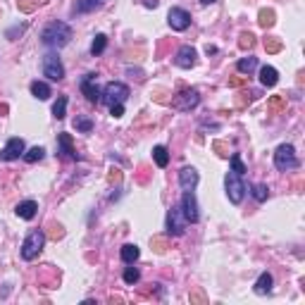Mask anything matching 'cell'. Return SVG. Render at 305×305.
<instances>
[{"label":"cell","mask_w":305,"mask_h":305,"mask_svg":"<svg viewBox=\"0 0 305 305\" xmlns=\"http://www.w3.org/2000/svg\"><path fill=\"white\" fill-rule=\"evenodd\" d=\"M41 41L48 48H65L72 41V26L65 22H50L43 31H41Z\"/></svg>","instance_id":"1"},{"label":"cell","mask_w":305,"mask_h":305,"mask_svg":"<svg viewBox=\"0 0 305 305\" xmlns=\"http://www.w3.org/2000/svg\"><path fill=\"white\" fill-rule=\"evenodd\" d=\"M43 246H46V232L34 229V232L24 238V243H22V258H24V260H34V258L41 255Z\"/></svg>","instance_id":"2"},{"label":"cell","mask_w":305,"mask_h":305,"mask_svg":"<svg viewBox=\"0 0 305 305\" xmlns=\"http://www.w3.org/2000/svg\"><path fill=\"white\" fill-rule=\"evenodd\" d=\"M274 164L279 172H288L298 167V158H296V148L291 143H282L274 150Z\"/></svg>","instance_id":"3"},{"label":"cell","mask_w":305,"mask_h":305,"mask_svg":"<svg viewBox=\"0 0 305 305\" xmlns=\"http://www.w3.org/2000/svg\"><path fill=\"white\" fill-rule=\"evenodd\" d=\"M200 105V95H198V91L193 89H184L179 91L177 95H172V108L174 110H181V112H188V110H193Z\"/></svg>","instance_id":"4"},{"label":"cell","mask_w":305,"mask_h":305,"mask_svg":"<svg viewBox=\"0 0 305 305\" xmlns=\"http://www.w3.org/2000/svg\"><path fill=\"white\" fill-rule=\"evenodd\" d=\"M224 186H227V196L232 200L234 205H238L243 196H246V184L241 181V177L236 174V172H229L227 177H224Z\"/></svg>","instance_id":"5"},{"label":"cell","mask_w":305,"mask_h":305,"mask_svg":"<svg viewBox=\"0 0 305 305\" xmlns=\"http://www.w3.org/2000/svg\"><path fill=\"white\" fill-rule=\"evenodd\" d=\"M186 217L181 212V205H172L169 212H167V234L169 236H181L186 232Z\"/></svg>","instance_id":"6"},{"label":"cell","mask_w":305,"mask_h":305,"mask_svg":"<svg viewBox=\"0 0 305 305\" xmlns=\"http://www.w3.org/2000/svg\"><path fill=\"white\" fill-rule=\"evenodd\" d=\"M43 74L50 79V81H60V79H65V67H62V62H60V57L55 53H48L43 57Z\"/></svg>","instance_id":"7"},{"label":"cell","mask_w":305,"mask_h":305,"mask_svg":"<svg viewBox=\"0 0 305 305\" xmlns=\"http://www.w3.org/2000/svg\"><path fill=\"white\" fill-rule=\"evenodd\" d=\"M103 95H105V103L108 105H115V103H124L126 98H129V86L126 84H119V81H110L105 91H103Z\"/></svg>","instance_id":"8"},{"label":"cell","mask_w":305,"mask_h":305,"mask_svg":"<svg viewBox=\"0 0 305 305\" xmlns=\"http://www.w3.org/2000/svg\"><path fill=\"white\" fill-rule=\"evenodd\" d=\"M181 212L186 217V222H191V224H196L198 219H200L198 200H196V196H193V191H184V196H181Z\"/></svg>","instance_id":"9"},{"label":"cell","mask_w":305,"mask_h":305,"mask_svg":"<svg viewBox=\"0 0 305 305\" xmlns=\"http://www.w3.org/2000/svg\"><path fill=\"white\" fill-rule=\"evenodd\" d=\"M167 22L174 31H186L191 26V15L184 10V7H172L169 15H167Z\"/></svg>","instance_id":"10"},{"label":"cell","mask_w":305,"mask_h":305,"mask_svg":"<svg viewBox=\"0 0 305 305\" xmlns=\"http://www.w3.org/2000/svg\"><path fill=\"white\" fill-rule=\"evenodd\" d=\"M24 155V141L19 139V136H15V139H10L7 143H5V148L0 150V158L5 162H12V160H19Z\"/></svg>","instance_id":"11"},{"label":"cell","mask_w":305,"mask_h":305,"mask_svg":"<svg viewBox=\"0 0 305 305\" xmlns=\"http://www.w3.org/2000/svg\"><path fill=\"white\" fill-rule=\"evenodd\" d=\"M196 48H191V46H181L179 50H177V57H174V62H177V67L181 70H191L193 65H196Z\"/></svg>","instance_id":"12"},{"label":"cell","mask_w":305,"mask_h":305,"mask_svg":"<svg viewBox=\"0 0 305 305\" xmlns=\"http://www.w3.org/2000/svg\"><path fill=\"white\" fill-rule=\"evenodd\" d=\"M57 145H60V158L62 160H79V155H76V150H74V143H72V136L70 134H57Z\"/></svg>","instance_id":"13"},{"label":"cell","mask_w":305,"mask_h":305,"mask_svg":"<svg viewBox=\"0 0 305 305\" xmlns=\"http://www.w3.org/2000/svg\"><path fill=\"white\" fill-rule=\"evenodd\" d=\"M81 93L86 95L89 103H100V91L95 86V74H86L81 79Z\"/></svg>","instance_id":"14"},{"label":"cell","mask_w":305,"mask_h":305,"mask_svg":"<svg viewBox=\"0 0 305 305\" xmlns=\"http://www.w3.org/2000/svg\"><path fill=\"white\" fill-rule=\"evenodd\" d=\"M198 181H200V177H198V172L193 167H184L179 172V184L184 191H193L198 186Z\"/></svg>","instance_id":"15"},{"label":"cell","mask_w":305,"mask_h":305,"mask_svg":"<svg viewBox=\"0 0 305 305\" xmlns=\"http://www.w3.org/2000/svg\"><path fill=\"white\" fill-rule=\"evenodd\" d=\"M15 212H17V217H22V219H34L38 212V203L36 200H22L17 208H15Z\"/></svg>","instance_id":"16"},{"label":"cell","mask_w":305,"mask_h":305,"mask_svg":"<svg viewBox=\"0 0 305 305\" xmlns=\"http://www.w3.org/2000/svg\"><path fill=\"white\" fill-rule=\"evenodd\" d=\"M272 284H274L272 274H269V272H262V274L258 277V282H255V286H253V291H255L258 296H267L269 291H272Z\"/></svg>","instance_id":"17"},{"label":"cell","mask_w":305,"mask_h":305,"mask_svg":"<svg viewBox=\"0 0 305 305\" xmlns=\"http://www.w3.org/2000/svg\"><path fill=\"white\" fill-rule=\"evenodd\" d=\"M277 81H279V72H277L274 67L265 65V67L260 70V84L267 86V89H272V86H277Z\"/></svg>","instance_id":"18"},{"label":"cell","mask_w":305,"mask_h":305,"mask_svg":"<svg viewBox=\"0 0 305 305\" xmlns=\"http://www.w3.org/2000/svg\"><path fill=\"white\" fill-rule=\"evenodd\" d=\"M119 255H122V260H124L126 265H134V262L139 260L141 251H139V246H136V243H126V246H122Z\"/></svg>","instance_id":"19"},{"label":"cell","mask_w":305,"mask_h":305,"mask_svg":"<svg viewBox=\"0 0 305 305\" xmlns=\"http://www.w3.org/2000/svg\"><path fill=\"white\" fill-rule=\"evenodd\" d=\"M274 22H277V15H274V10H272V7H262V10L258 12V24H260L262 29L274 26Z\"/></svg>","instance_id":"20"},{"label":"cell","mask_w":305,"mask_h":305,"mask_svg":"<svg viewBox=\"0 0 305 305\" xmlns=\"http://www.w3.org/2000/svg\"><path fill=\"white\" fill-rule=\"evenodd\" d=\"M31 95L38 100H48L50 98V86L46 81H31Z\"/></svg>","instance_id":"21"},{"label":"cell","mask_w":305,"mask_h":305,"mask_svg":"<svg viewBox=\"0 0 305 305\" xmlns=\"http://www.w3.org/2000/svg\"><path fill=\"white\" fill-rule=\"evenodd\" d=\"M103 5V0H79L76 5H74V12L76 15H84V12H93V10H98Z\"/></svg>","instance_id":"22"},{"label":"cell","mask_w":305,"mask_h":305,"mask_svg":"<svg viewBox=\"0 0 305 305\" xmlns=\"http://www.w3.org/2000/svg\"><path fill=\"white\" fill-rule=\"evenodd\" d=\"M153 160H155L158 167H167V164H169V153H167L164 145H155V148H153Z\"/></svg>","instance_id":"23"},{"label":"cell","mask_w":305,"mask_h":305,"mask_svg":"<svg viewBox=\"0 0 305 305\" xmlns=\"http://www.w3.org/2000/svg\"><path fill=\"white\" fill-rule=\"evenodd\" d=\"M236 67H238V72L241 74H251L253 70L258 67V57H251V55H248V57H241Z\"/></svg>","instance_id":"24"},{"label":"cell","mask_w":305,"mask_h":305,"mask_svg":"<svg viewBox=\"0 0 305 305\" xmlns=\"http://www.w3.org/2000/svg\"><path fill=\"white\" fill-rule=\"evenodd\" d=\"M282 48H284L282 38H277V36H267V38H265V50H267L269 55L282 53Z\"/></svg>","instance_id":"25"},{"label":"cell","mask_w":305,"mask_h":305,"mask_svg":"<svg viewBox=\"0 0 305 305\" xmlns=\"http://www.w3.org/2000/svg\"><path fill=\"white\" fill-rule=\"evenodd\" d=\"M105 48H108V36L98 34V36L93 38V43H91V55H100Z\"/></svg>","instance_id":"26"},{"label":"cell","mask_w":305,"mask_h":305,"mask_svg":"<svg viewBox=\"0 0 305 305\" xmlns=\"http://www.w3.org/2000/svg\"><path fill=\"white\" fill-rule=\"evenodd\" d=\"M267 110L269 112H282V110H286V98H284V95H272L267 100Z\"/></svg>","instance_id":"27"},{"label":"cell","mask_w":305,"mask_h":305,"mask_svg":"<svg viewBox=\"0 0 305 305\" xmlns=\"http://www.w3.org/2000/svg\"><path fill=\"white\" fill-rule=\"evenodd\" d=\"M43 155H46V150L41 148V145H34V148H29V150H24V160L26 162H38V160H43Z\"/></svg>","instance_id":"28"},{"label":"cell","mask_w":305,"mask_h":305,"mask_svg":"<svg viewBox=\"0 0 305 305\" xmlns=\"http://www.w3.org/2000/svg\"><path fill=\"white\" fill-rule=\"evenodd\" d=\"M74 129H79V131H84V134H91L93 131V119L89 117H74Z\"/></svg>","instance_id":"29"},{"label":"cell","mask_w":305,"mask_h":305,"mask_svg":"<svg viewBox=\"0 0 305 305\" xmlns=\"http://www.w3.org/2000/svg\"><path fill=\"white\" fill-rule=\"evenodd\" d=\"M253 198H255L258 203H265L269 198V188L265 184H255V186H253Z\"/></svg>","instance_id":"30"},{"label":"cell","mask_w":305,"mask_h":305,"mask_svg":"<svg viewBox=\"0 0 305 305\" xmlns=\"http://www.w3.org/2000/svg\"><path fill=\"white\" fill-rule=\"evenodd\" d=\"M253 46H255V36H253L251 31H243V34L238 36V48H241V50H251Z\"/></svg>","instance_id":"31"},{"label":"cell","mask_w":305,"mask_h":305,"mask_svg":"<svg viewBox=\"0 0 305 305\" xmlns=\"http://www.w3.org/2000/svg\"><path fill=\"white\" fill-rule=\"evenodd\" d=\"M65 112H67V98H65V95H60V98H57V103L53 105V117L62 119V117H65Z\"/></svg>","instance_id":"32"},{"label":"cell","mask_w":305,"mask_h":305,"mask_svg":"<svg viewBox=\"0 0 305 305\" xmlns=\"http://www.w3.org/2000/svg\"><path fill=\"white\" fill-rule=\"evenodd\" d=\"M232 172H236L238 177H243L248 169H246V164H243V160H241V155L238 153H234L232 155Z\"/></svg>","instance_id":"33"},{"label":"cell","mask_w":305,"mask_h":305,"mask_svg":"<svg viewBox=\"0 0 305 305\" xmlns=\"http://www.w3.org/2000/svg\"><path fill=\"white\" fill-rule=\"evenodd\" d=\"M150 246L158 253H164L169 248V241H167V236H153V238H150Z\"/></svg>","instance_id":"34"},{"label":"cell","mask_w":305,"mask_h":305,"mask_svg":"<svg viewBox=\"0 0 305 305\" xmlns=\"http://www.w3.org/2000/svg\"><path fill=\"white\" fill-rule=\"evenodd\" d=\"M139 279H141V272H139L136 267H126L124 269V282L129 284V286H134Z\"/></svg>","instance_id":"35"},{"label":"cell","mask_w":305,"mask_h":305,"mask_svg":"<svg viewBox=\"0 0 305 305\" xmlns=\"http://www.w3.org/2000/svg\"><path fill=\"white\" fill-rule=\"evenodd\" d=\"M48 236H50L53 241L62 238V236H65V229H62V224H57V222H50V224H48Z\"/></svg>","instance_id":"36"},{"label":"cell","mask_w":305,"mask_h":305,"mask_svg":"<svg viewBox=\"0 0 305 305\" xmlns=\"http://www.w3.org/2000/svg\"><path fill=\"white\" fill-rule=\"evenodd\" d=\"M36 5H38V0H17V7L22 12H26V15H31L36 10Z\"/></svg>","instance_id":"37"},{"label":"cell","mask_w":305,"mask_h":305,"mask_svg":"<svg viewBox=\"0 0 305 305\" xmlns=\"http://www.w3.org/2000/svg\"><path fill=\"white\" fill-rule=\"evenodd\" d=\"M212 150H215L219 158H229V143H224V141H215Z\"/></svg>","instance_id":"38"},{"label":"cell","mask_w":305,"mask_h":305,"mask_svg":"<svg viewBox=\"0 0 305 305\" xmlns=\"http://www.w3.org/2000/svg\"><path fill=\"white\" fill-rule=\"evenodd\" d=\"M241 86H248V76H232L229 79V89H241Z\"/></svg>","instance_id":"39"},{"label":"cell","mask_w":305,"mask_h":305,"mask_svg":"<svg viewBox=\"0 0 305 305\" xmlns=\"http://www.w3.org/2000/svg\"><path fill=\"white\" fill-rule=\"evenodd\" d=\"M110 115H112L115 119H119V117L124 115V103H115V105H110Z\"/></svg>","instance_id":"40"},{"label":"cell","mask_w":305,"mask_h":305,"mask_svg":"<svg viewBox=\"0 0 305 305\" xmlns=\"http://www.w3.org/2000/svg\"><path fill=\"white\" fill-rule=\"evenodd\" d=\"M108 181L110 184H119V181H122V172H119V169H110Z\"/></svg>","instance_id":"41"},{"label":"cell","mask_w":305,"mask_h":305,"mask_svg":"<svg viewBox=\"0 0 305 305\" xmlns=\"http://www.w3.org/2000/svg\"><path fill=\"white\" fill-rule=\"evenodd\" d=\"M191 303H208V298L200 291H191Z\"/></svg>","instance_id":"42"},{"label":"cell","mask_w":305,"mask_h":305,"mask_svg":"<svg viewBox=\"0 0 305 305\" xmlns=\"http://www.w3.org/2000/svg\"><path fill=\"white\" fill-rule=\"evenodd\" d=\"M24 29H26L24 24H22V26H15V29H7V34H5V36L10 38V41H15V36H17V34H22Z\"/></svg>","instance_id":"43"},{"label":"cell","mask_w":305,"mask_h":305,"mask_svg":"<svg viewBox=\"0 0 305 305\" xmlns=\"http://www.w3.org/2000/svg\"><path fill=\"white\" fill-rule=\"evenodd\" d=\"M10 115V108H7V103H0V117H7Z\"/></svg>","instance_id":"44"},{"label":"cell","mask_w":305,"mask_h":305,"mask_svg":"<svg viewBox=\"0 0 305 305\" xmlns=\"http://www.w3.org/2000/svg\"><path fill=\"white\" fill-rule=\"evenodd\" d=\"M205 53H208V55H215L217 48H215V46H205Z\"/></svg>","instance_id":"45"},{"label":"cell","mask_w":305,"mask_h":305,"mask_svg":"<svg viewBox=\"0 0 305 305\" xmlns=\"http://www.w3.org/2000/svg\"><path fill=\"white\" fill-rule=\"evenodd\" d=\"M110 303H124V298H119V296H112V298H110Z\"/></svg>","instance_id":"46"},{"label":"cell","mask_w":305,"mask_h":305,"mask_svg":"<svg viewBox=\"0 0 305 305\" xmlns=\"http://www.w3.org/2000/svg\"><path fill=\"white\" fill-rule=\"evenodd\" d=\"M212 2H217V0H200V5H212Z\"/></svg>","instance_id":"47"},{"label":"cell","mask_w":305,"mask_h":305,"mask_svg":"<svg viewBox=\"0 0 305 305\" xmlns=\"http://www.w3.org/2000/svg\"><path fill=\"white\" fill-rule=\"evenodd\" d=\"M38 2H48V0H38Z\"/></svg>","instance_id":"48"}]
</instances>
